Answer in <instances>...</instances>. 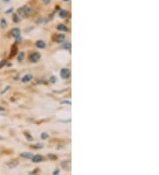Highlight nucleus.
<instances>
[{
  "label": "nucleus",
  "instance_id": "7ed1b4c3",
  "mask_svg": "<svg viewBox=\"0 0 159 175\" xmlns=\"http://www.w3.org/2000/svg\"><path fill=\"white\" fill-rule=\"evenodd\" d=\"M40 59H41V55H40V53H38V52H34V53H32L31 56L29 57V60L31 61L32 63H36V62H38V61L40 60Z\"/></svg>",
  "mask_w": 159,
  "mask_h": 175
},
{
  "label": "nucleus",
  "instance_id": "393cba45",
  "mask_svg": "<svg viewBox=\"0 0 159 175\" xmlns=\"http://www.w3.org/2000/svg\"><path fill=\"white\" fill-rule=\"evenodd\" d=\"M4 64H5V61H4V60H3V62H1V63H0V68H1V67H2Z\"/></svg>",
  "mask_w": 159,
  "mask_h": 175
},
{
  "label": "nucleus",
  "instance_id": "9d476101",
  "mask_svg": "<svg viewBox=\"0 0 159 175\" xmlns=\"http://www.w3.org/2000/svg\"><path fill=\"white\" fill-rule=\"evenodd\" d=\"M32 79H33V75L32 74H26L23 78H22V82L26 83V82H29Z\"/></svg>",
  "mask_w": 159,
  "mask_h": 175
},
{
  "label": "nucleus",
  "instance_id": "cd10ccee",
  "mask_svg": "<svg viewBox=\"0 0 159 175\" xmlns=\"http://www.w3.org/2000/svg\"><path fill=\"white\" fill-rule=\"evenodd\" d=\"M4 111V108H2V107H0V111Z\"/></svg>",
  "mask_w": 159,
  "mask_h": 175
},
{
  "label": "nucleus",
  "instance_id": "f03ea898",
  "mask_svg": "<svg viewBox=\"0 0 159 175\" xmlns=\"http://www.w3.org/2000/svg\"><path fill=\"white\" fill-rule=\"evenodd\" d=\"M11 34H12V35L18 42H21V30H20V29L16 28V29H12Z\"/></svg>",
  "mask_w": 159,
  "mask_h": 175
},
{
  "label": "nucleus",
  "instance_id": "2eb2a0df",
  "mask_svg": "<svg viewBox=\"0 0 159 175\" xmlns=\"http://www.w3.org/2000/svg\"><path fill=\"white\" fill-rule=\"evenodd\" d=\"M41 137H42V139H43V140H46V139H48V138H49V135H48L46 132H43V133H42V135H41Z\"/></svg>",
  "mask_w": 159,
  "mask_h": 175
},
{
  "label": "nucleus",
  "instance_id": "a211bd4d",
  "mask_svg": "<svg viewBox=\"0 0 159 175\" xmlns=\"http://www.w3.org/2000/svg\"><path fill=\"white\" fill-rule=\"evenodd\" d=\"M16 52H17V47H16V46H13L12 51V55H11V57H13V56L16 54Z\"/></svg>",
  "mask_w": 159,
  "mask_h": 175
},
{
  "label": "nucleus",
  "instance_id": "aec40b11",
  "mask_svg": "<svg viewBox=\"0 0 159 175\" xmlns=\"http://www.w3.org/2000/svg\"><path fill=\"white\" fill-rule=\"evenodd\" d=\"M34 146H35V147H33L34 149H42L43 145L42 144H37V145H34Z\"/></svg>",
  "mask_w": 159,
  "mask_h": 175
},
{
  "label": "nucleus",
  "instance_id": "a878e982",
  "mask_svg": "<svg viewBox=\"0 0 159 175\" xmlns=\"http://www.w3.org/2000/svg\"><path fill=\"white\" fill-rule=\"evenodd\" d=\"M49 157H50V158H54V159H56V158H57L55 156H51V155H49Z\"/></svg>",
  "mask_w": 159,
  "mask_h": 175
},
{
  "label": "nucleus",
  "instance_id": "412c9836",
  "mask_svg": "<svg viewBox=\"0 0 159 175\" xmlns=\"http://www.w3.org/2000/svg\"><path fill=\"white\" fill-rule=\"evenodd\" d=\"M61 104L62 105H71V101H63V102H61Z\"/></svg>",
  "mask_w": 159,
  "mask_h": 175
},
{
  "label": "nucleus",
  "instance_id": "423d86ee",
  "mask_svg": "<svg viewBox=\"0 0 159 175\" xmlns=\"http://www.w3.org/2000/svg\"><path fill=\"white\" fill-rule=\"evenodd\" d=\"M31 159L34 163H40V162H42V161H43V157H42V156H41V155L33 156V157H32Z\"/></svg>",
  "mask_w": 159,
  "mask_h": 175
},
{
  "label": "nucleus",
  "instance_id": "1a4fd4ad",
  "mask_svg": "<svg viewBox=\"0 0 159 175\" xmlns=\"http://www.w3.org/2000/svg\"><path fill=\"white\" fill-rule=\"evenodd\" d=\"M21 157L27 158V159H31L33 157V154L30 152H23V153H21Z\"/></svg>",
  "mask_w": 159,
  "mask_h": 175
},
{
  "label": "nucleus",
  "instance_id": "4be33fe9",
  "mask_svg": "<svg viewBox=\"0 0 159 175\" xmlns=\"http://www.w3.org/2000/svg\"><path fill=\"white\" fill-rule=\"evenodd\" d=\"M55 81H56V78H55L54 76H52V77L51 78V82H52V83H55Z\"/></svg>",
  "mask_w": 159,
  "mask_h": 175
},
{
  "label": "nucleus",
  "instance_id": "bb28decb",
  "mask_svg": "<svg viewBox=\"0 0 159 175\" xmlns=\"http://www.w3.org/2000/svg\"><path fill=\"white\" fill-rule=\"evenodd\" d=\"M2 1H4V2H5V3H7V2H9L10 0H2Z\"/></svg>",
  "mask_w": 159,
  "mask_h": 175
},
{
  "label": "nucleus",
  "instance_id": "39448f33",
  "mask_svg": "<svg viewBox=\"0 0 159 175\" xmlns=\"http://www.w3.org/2000/svg\"><path fill=\"white\" fill-rule=\"evenodd\" d=\"M18 165H19V161L16 160V159H12V160H11L10 162H7V163H6V165H7L9 168H11V169H13V168L17 167Z\"/></svg>",
  "mask_w": 159,
  "mask_h": 175
},
{
  "label": "nucleus",
  "instance_id": "9b49d317",
  "mask_svg": "<svg viewBox=\"0 0 159 175\" xmlns=\"http://www.w3.org/2000/svg\"><path fill=\"white\" fill-rule=\"evenodd\" d=\"M57 29H58V30H59V31H63V32H66V31H68L67 27H66L65 25H64V24H59V25H58Z\"/></svg>",
  "mask_w": 159,
  "mask_h": 175
},
{
  "label": "nucleus",
  "instance_id": "f3484780",
  "mask_svg": "<svg viewBox=\"0 0 159 175\" xmlns=\"http://www.w3.org/2000/svg\"><path fill=\"white\" fill-rule=\"evenodd\" d=\"M24 135H25V136H26V137L28 138V140H29V141H33V140H34V139H33V137H32L31 135H29V133L25 132V133H24Z\"/></svg>",
  "mask_w": 159,
  "mask_h": 175
},
{
  "label": "nucleus",
  "instance_id": "4468645a",
  "mask_svg": "<svg viewBox=\"0 0 159 175\" xmlns=\"http://www.w3.org/2000/svg\"><path fill=\"white\" fill-rule=\"evenodd\" d=\"M12 18H13V21H14V22H16V23H18V22H20V21H21L20 17H19L17 14H13Z\"/></svg>",
  "mask_w": 159,
  "mask_h": 175
},
{
  "label": "nucleus",
  "instance_id": "0eeeda50",
  "mask_svg": "<svg viewBox=\"0 0 159 175\" xmlns=\"http://www.w3.org/2000/svg\"><path fill=\"white\" fill-rule=\"evenodd\" d=\"M64 38H65L64 35H60V34L55 35L53 36V40H54L55 42H63L64 40Z\"/></svg>",
  "mask_w": 159,
  "mask_h": 175
},
{
  "label": "nucleus",
  "instance_id": "f257e3e1",
  "mask_svg": "<svg viewBox=\"0 0 159 175\" xmlns=\"http://www.w3.org/2000/svg\"><path fill=\"white\" fill-rule=\"evenodd\" d=\"M18 12H19V14H20L21 17L26 18V17H29V16H30V15L33 14L34 10L32 9V7H29V6H28V5H25V6L21 7V8L18 10Z\"/></svg>",
  "mask_w": 159,
  "mask_h": 175
},
{
  "label": "nucleus",
  "instance_id": "6e6552de",
  "mask_svg": "<svg viewBox=\"0 0 159 175\" xmlns=\"http://www.w3.org/2000/svg\"><path fill=\"white\" fill-rule=\"evenodd\" d=\"M36 46L39 48V49H44L46 47V43L42 41V40H39L36 42Z\"/></svg>",
  "mask_w": 159,
  "mask_h": 175
},
{
  "label": "nucleus",
  "instance_id": "dca6fc26",
  "mask_svg": "<svg viewBox=\"0 0 159 175\" xmlns=\"http://www.w3.org/2000/svg\"><path fill=\"white\" fill-rule=\"evenodd\" d=\"M64 49L65 50H70L71 49V43L70 42H65L64 44Z\"/></svg>",
  "mask_w": 159,
  "mask_h": 175
},
{
  "label": "nucleus",
  "instance_id": "f8f14e48",
  "mask_svg": "<svg viewBox=\"0 0 159 175\" xmlns=\"http://www.w3.org/2000/svg\"><path fill=\"white\" fill-rule=\"evenodd\" d=\"M24 58H25V53H24V52H21V53H20L19 56L17 57V59H18L19 62H21V61H23Z\"/></svg>",
  "mask_w": 159,
  "mask_h": 175
},
{
  "label": "nucleus",
  "instance_id": "6ab92c4d",
  "mask_svg": "<svg viewBox=\"0 0 159 175\" xmlns=\"http://www.w3.org/2000/svg\"><path fill=\"white\" fill-rule=\"evenodd\" d=\"M6 26H7V23H6L5 20H4V19H2V21H1V27L5 28Z\"/></svg>",
  "mask_w": 159,
  "mask_h": 175
},
{
  "label": "nucleus",
  "instance_id": "ddd939ff",
  "mask_svg": "<svg viewBox=\"0 0 159 175\" xmlns=\"http://www.w3.org/2000/svg\"><path fill=\"white\" fill-rule=\"evenodd\" d=\"M67 14H68V12L65 11V10H62V11L59 12V16L62 17V18H65L67 16Z\"/></svg>",
  "mask_w": 159,
  "mask_h": 175
},
{
  "label": "nucleus",
  "instance_id": "c756f323",
  "mask_svg": "<svg viewBox=\"0 0 159 175\" xmlns=\"http://www.w3.org/2000/svg\"><path fill=\"white\" fill-rule=\"evenodd\" d=\"M2 139H3V138H2V137H1V136H0V140H2Z\"/></svg>",
  "mask_w": 159,
  "mask_h": 175
},
{
  "label": "nucleus",
  "instance_id": "c85d7f7f",
  "mask_svg": "<svg viewBox=\"0 0 159 175\" xmlns=\"http://www.w3.org/2000/svg\"><path fill=\"white\" fill-rule=\"evenodd\" d=\"M63 1H64V2H67L68 0H63Z\"/></svg>",
  "mask_w": 159,
  "mask_h": 175
},
{
  "label": "nucleus",
  "instance_id": "b1692460",
  "mask_svg": "<svg viewBox=\"0 0 159 175\" xmlns=\"http://www.w3.org/2000/svg\"><path fill=\"white\" fill-rule=\"evenodd\" d=\"M43 1V3L45 4H49L51 2V0H42Z\"/></svg>",
  "mask_w": 159,
  "mask_h": 175
},
{
  "label": "nucleus",
  "instance_id": "5701e85b",
  "mask_svg": "<svg viewBox=\"0 0 159 175\" xmlns=\"http://www.w3.org/2000/svg\"><path fill=\"white\" fill-rule=\"evenodd\" d=\"M60 173V171L59 170V169H57V170H55L54 172H53V175H57V174H59Z\"/></svg>",
  "mask_w": 159,
  "mask_h": 175
},
{
  "label": "nucleus",
  "instance_id": "20e7f679",
  "mask_svg": "<svg viewBox=\"0 0 159 175\" xmlns=\"http://www.w3.org/2000/svg\"><path fill=\"white\" fill-rule=\"evenodd\" d=\"M70 75H71L70 70L67 69V68H63L62 70L60 71V76H61V78H63V79H67V78H69Z\"/></svg>",
  "mask_w": 159,
  "mask_h": 175
}]
</instances>
